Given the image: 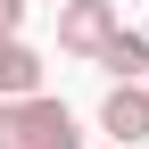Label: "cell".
Returning <instances> with one entry per match:
<instances>
[{
    "label": "cell",
    "instance_id": "cell-1",
    "mask_svg": "<svg viewBox=\"0 0 149 149\" xmlns=\"http://www.w3.org/2000/svg\"><path fill=\"white\" fill-rule=\"evenodd\" d=\"M0 149H83L66 100L33 91V100H0Z\"/></svg>",
    "mask_w": 149,
    "mask_h": 149
},
{
    "label": "cell",
    "instance_id": "cell-3",
    "mask_svg": "<svg viewBox=\"0 0 149 149\" xmlns=\"http://www.w3.org/2000/svg\"><path fill=\"white\" fill-rule=\"evenodd\" d=\"M100 133L116 141V149H141V141H149V91H141V83H108V100H100Z\"/></svg>",
    "mask_w": 149,
    "mask_h": 149
},
{
    "label": "cell",
    "instance_id": "cell-6",
    "mask_svg": "<svg viewBox=\"0 0 149 149\" xmlns=\"http://www.w3.org/2000/svg\"><path fill=\"white\" fill-rule=\"evenodd\" d=\"M25 8H33V0H0V33H17V25H25Z\"/></svg>",
    "mask_w": 149,
    "mask_h": 149
},
{
    "label": "cell",
    "instance_id": "cell-4",
    "mask_svg": "<svg viewBox=\"0 0 149 149\" xmlns=\"http://www.w3.org/2000/svg\"><path fill=\"white\" fill-rule=\"evenodd\" d=\"M33 91H42V50L0 33V100H33Z\"/></svg>",
    "mask_w": 149,
    "mask_h": 149
},
{
    "label": "cell",
    "instance_id": "cell-2",
    "mask_svg": "<svg viewBox=\"0 0 149 149\" xmlns=\"http://www.w3.org/2000/svg\"><path fill=\"white\" fill-rule=\"evenodd\" d=\"M116 33H124L116 0H58V50L66 58H100Z\"/></svg>",
    "mask_w": 149,
    "mask_h": 149
},
{
    "label": "cell",
    "instance_id": "cell-5",
    "mask_svg": "<svg viewBox=\"0 0 149 149\" xmlns=\"http://www.w3.org/2000/svg\"><path fill=\"white\" fill-rule=\"evenodd\" d=\"M91 66H108L116 83H141V66H149V33H141V25H124V33H116V42H108Z\"/></svg>",
    "mask_w": 149,
    "mask_h": 149
}]
</instances>
